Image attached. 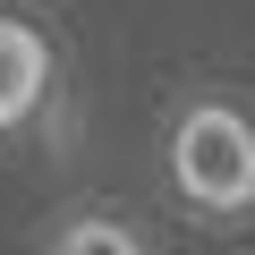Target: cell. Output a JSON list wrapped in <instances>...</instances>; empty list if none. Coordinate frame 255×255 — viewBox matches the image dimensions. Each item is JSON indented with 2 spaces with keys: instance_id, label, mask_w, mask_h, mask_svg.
Instances as JSON below:
<instances>
[{
  "instance_id": "6da1fadb",
  "label": "cell",
  "mask_w": 255,
  "mask_h": 255,
  "mask_svg": "<svg viewBox=\"0 0 255 255\" xmlns=\"http://www.w3.org/2000/svg\"><path fill=\"white\" fill-rule=\"evenodd\" d=\"M162 179L204 230H247L255 221V102L196 85L162 128Z\"/></svg>"
},
{
  "instance_id": "7a4b0ae2",
  "label": "cell",
  "mask_w": 255,
  "mask_h": 255,
  "mask_svg": "<svg viewBox=\"0 0 255 255\" xmlns=\"http://www.w3.org/2000/svg\"><path fill=\"white\" fill-rule=\"evenodd\" d=\"M60 94V51L26 9H0V145L26 136Z\"/></svg>"
},
{
  "instance_id": "3957f363",
  "label": "cell",
  "mask_w": 255,
  "mask_h": 255,
  "mask_svg": "<svg viewBox=\"0 0 255 255\" xmlns=\"http://www.w3.org/2000/svg\"><path fill=\"white\" fill-rule=\"evenodd\" d=\"M34 255H153V238L128 221L119 204H60Z\"/></svg>"
}]
</instances>
